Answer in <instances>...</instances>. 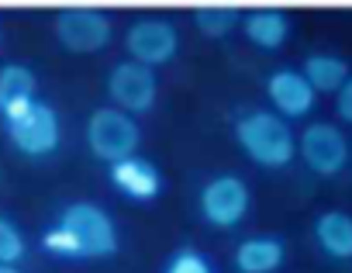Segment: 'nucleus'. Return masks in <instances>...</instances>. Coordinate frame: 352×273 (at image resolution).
Wrapping results in <instances>:
<instances>
[{"label":"nucleus","mask_w":352,"mask_h":273,"mask_svg":"<svg viewBox=\"0 0 352 273\" xmlns=\"http://www.w3.org/2000/svg\"><path fill=\"white\" fill-rule=\"evenodd\" d=\"M235 142L239 149L263 170H283L297 156V139L290 124L273 111H245L235 121Z\"/></svg>","instance_id":"nucleus-1"},{"label":"nucleus","mask_w":352,"mask_h":273,"mask_svg":"<svg viewBox=\"0 0 352 273\" xmlns=\"http://www.w3.org/2000/svg\"><path fill=\"white\" fill-rule=\"evenodd\" d=\"M59 225L76 239L83 259H104V256H114L121 239H118V225L114 218L94 204V201H73L63 208L59 215Z\"/></svg>","instance_id":"nucleus-2"},{"label":"nucleus","mask_w":352,"mask_h":273,"mask_svg":"<svg viewBox=\"0 0 352 273\" xmlns=\"http://www.w3.org/2000/svg\"><path fill=\"white\" fill-rule=\"evenodd\" d=\"M8 139L28 160L52 156L63 142V124H59L56 107L45 104V100H32L21 114L8 118Z\"/></svg>","instance_id":"nucleus-3"},{"label":"nucleus","mask_w":352,"mask_h":273,"mask_svg":"<svg viewBox=\"0 0 352 273\" xmlns=\"http://www.w3.org/2000/svg\"><path fill=\"white\" fill-rule=\"evenodd\" d=\"M142 142V128L131 114L118 111V107H97L87 121V146L97 160L104 163H121L128 156L138 153Z\"/></svg>","instance_id":"nucleus-4"},{"label":"nucleus","mask_w":352,"mask_h":273,"mask_svg":"<svg viewBox=\"0 0 352 273\" xmlns=\"http://www.w3.org/2000/svg\"><path fill=\"white\" fill-rule=\"evenodd\" d=\"M197 208H201V218L211 225V228H235L249 208H252V194H249V184L235 173H221V177H211L204 187H201V197H197Z\"/></svg>","instance_id":"nucleus-5"},{"label":"nucleus","mask_w":352,"mask_h":273,"mask_svg":"<svg viewBox=\"0 0 352 273\" xmlns=\"http://www.w3.org/2000/svg\"><path fill=\"white\" fill-rule=\"evenodd\" d=\"M300 160L311 173L318 177H335L345 170L349 163V142H345V135L342 128H335L331 121H314L300 131Z\"/></svg>","instance_id":"nucleus-6"},{"label":"nucleus","mask_w":352,"mask_h":273,"mask_svg":"<svg viewBox=\"0 0 352 273\" xmlns=\"http://www.w3.org/2000/svg\"><path fill=\"white\" fill-rule=\"evenodd\" d=\"M56 39L66 52H100L111 42V18L97 8H66L56 14Z\"/></svg>","instance_id":"nucleus-7"},{"label":"nucleus","mask_w":352,"mask_h":273,"mask_svg":"<svg viewBox=\"0 0 352 273\" xmlns=\"http://www.w3.org/2000/svg\"><path fill=\"white\" fill-rule=\"evenodd\" d=\"M124 49H128L131 63L152 69V66H162L176 56V49H180V32L162 18H142L124 32Z\"/></svg>","instance_id":"nucleus-8"},{"label":"nucleus","mask_w":352,"mask_h":273,"mask_svg":"<svg viewBox=\"0 0 352 273\" xmlns=\"http://www.w3.org/2000/svg\"><path fill=\"white\" fill-rule=\"evenodd\" d=\"M155 90H159V87H155V73H152L148 66L131 63V59L118 63V66L111 69V76H107V94H111L114 107L124 111V114H131V118L152 111Z\"/></svg>","instance_id":"nucleus-9"},{"label":"nucleus","mask_w":352,"mask_h":273,"mask_svg":"<svg viewBox=\"0 0 352 273\" xmlns=\"http://www.w3.org/2000/svg\"><path fill=\"white\" fill-rule=\"evenodd\" d=\"M266 97L273 104V114H280L283 121L290 118H304L314 107V90L311 83L300 76V69H276L266 80Z\"/></svg>","instance_id":"nucleus-10"},{"label":"nucleus","mask_w":352,"mask_h":273,"mask_svg":"<svg viewBox=\"0 0 352 273\" xmlns=\"http://www.w3.org/2000/svg\"><path fill=\"white\" fill-rule=\"evenodd\" d=\"M111 184L121 197L128 201H155L162 194V173L155 170V163L128 156L121 163L111 166Z\"/></svg>","instance_id":"nucleus-11"},{"label":"nucleus","mask_w":352,"mask_h":273,"mask_svg":"<svg viewBox=\"0 0 352 273\" xmlns=\"http://www.w3.org/2000/svg\"><path fill=\"white\" fill-rule=\"evenodd\" d=\"M287 259V245L280 235H252L239 242L235 249V270L239 273H276Z\"/></svg>","instance_id":"nucleus-12"},{"label":"nucleus","mask_w":352,"mask_h":273,"mask_svg":"<svg viewBox=\"0 0 352 273\" xmlns=\"http://www.w3.org/2000/svg\"><path fill=\"white\" fill-rule=\"evenodd\" d=\"M239 25H242L245 39H249L256 49H263V52H276V49L290 39V18H287L283 11H276V8L249 11V14H242Z\"/></svg>","instance_id":"nucleus-13"},{"label":"nucleus","mask_w":352,"mask_h":273,"mask_svg":"<svg viewBox=\"0 0 352 273\" xmlns=\"http://www.w3.org/2000/svg\"><path fill=\"white\" fill-rule=\"evenodd\" d=\"M35 90H38V80L25 63L0 66V114H4V121L21 114L35 100Z\"/></svg>","instance_id":"nucleus-14"},{"label":"nucleus","mask_w":352,"mask_h":273,"mask_svg":"<svg viewBox=\"0 0 352 273\" xmlns=\"http://www.w3.org/2000/svg\"><path fill=\"white\" fill-rule=\"evenodd\" d=\"M300 76L311 83V90H314V94H338L352 73H349V63H345L342 56L314 52V56H307V59H304Z\"/></svg>","instance_id":"nucleus-15"},{"label":"nucleus","mask_w":352,"mask_h":273,"mask_svg":"<svg viewBox=\"0 0 352 273\" xmlns=\"http://www.w3.org/2000/svg\"><path fill=\"white\" fill-rule=\"evenodd\" d=\"M314 239L331 259H352V215L324 211L314 221Z\"/></svg>","instance_id":"nucleus-16"},{"label":"nucleus","mask_w":352,"mask_h":273,"mask_svg":"<svg viewBox=\"0 0 352 273\" xmlns=\"http://www.w3.org/2000/svg\"><path fill=\"white\" fill-rule=\"evenodd\" d=\"M239 21H242V11L239 8H225V4L221 8L218 4H208V8H197L194 11V25L208 39H225Z\"/></svg>","instance_id":"nucleus-17"},{"label":"nucleus","mask_w":352,"mask_h":273,"mask_svg":"<svg viewBox=\"0 0 352 273\" xmlns=\"http://www.w3.org/2000/svg\"><path fill=\"white\" fill-rule=\"evenodd\" d=\"M162 273H218V270H214L211 256H204L201 249H194V245H180V249H176V252L166 259Z\"/></svg>","instance_id":"nucleus-18"},{"label":"nucleus","mask_w":352,"mask_h":273,"mask_svg":"<svg viewBox=\"0 0 352 273\" xmlns=\"http://www.w3.org/2000/svg\"><path fill=\"white\" fill-rule=\"evenodd\" d=\"M25 252H28V242H25L21 228H18L11 218L0 215V263L18 266V259H21Z\"/></svg>","instance_id":"nucleus-19"},{"label":"nucleus","mask_w":352,"mask_h":273,"mask_svg":"<svg viewBox=\"0 0 352 273\" xmlns=\"http://www.w3.org/2000/svg\"><path fill=\"white\" fill-rule=\"evenodd\" d=\"M42 249H45L49 256H59V259H83L76 239H73L63 225H56V228H49V232L42 235Z\"/></svg>","instance_id":"nucleus-20"},{"label":"nucleus","mask_w":352,"mask_h":273,"mask_svg":"<svg viewBox=\"0 0 352 273\" xmlns=\"http://www.w3.org/2000/svg\"><path fill=\"white\" fill-rule=\"evenodd\" d=\"M335 111H338V118H342L345 124H352V76H349L345 87L335 94Z\"/></svg>","instance_id":"nucleus-21"},{"label":"nucleus","mask_w":352,"mask_h":273,"mask_svg":"<svg viewBox=\"0 0 352 273\" xmlns=\"http://www.w3.org/2000/svg\"><path fill=\"white\" fill-rule=\"evenodd\" d=\"M0 273H21L18 266H11V263H0Z\"/></svg>","instance_id":"nucleus-22"},{"label":"nucleus","mask_w":352,"mask_h":273,"mask_svg":"<svg viewBox=\"0 0 352 273\" xmlns=\"http://www.w3.org/2000/svg\"><path fill=\"white\" fill-rule=\"evenodd\" d=\"M349 163H352V149H349Z\"/></svg>","instance_id":"nucleus-23"}]
</instances>
